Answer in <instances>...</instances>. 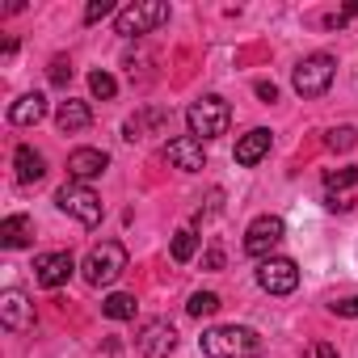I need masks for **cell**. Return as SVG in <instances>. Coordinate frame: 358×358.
I'll use <instances>...</instances> for the list:
<instances>
[{
    "mask_svg": "<svg viewBox=\"0 0 358 358\" xmlns=\"http://www.w3.org/2000/svg\"><path fill=\"white\" fill-rule=\"evenodd\" d=\"M110 169V156L101 152V148H76L72 156H68V177L72 182H93V177H101Z\"/></svg>",
    "mask_w": 358,
    "mask_h": 358,
    "instance_id": "obj_13",
    "label": "cell"
},
{
    "mask_svg": "<svg viewBox=\"0 0 358 358\" xmlns=\"http://www.w3.org/2000/svg\"><path fill=\"white\" fill-rule=\"evenodd\" d=\"M122 270H127V249L118 241H101L85 257V282H93V287H110Z\"/></svg>",
    "mask_w": 358,
    "mask_h": 358,
    "instance_id": "obj_5",
    "label": "cell"
},
{
    "mask_svg": "<svg viewBox=\"0 0 358 358\" xmlns=\"http://www.w3.org/2000/svg\"><path fill=\"white\" fill-rule=\"evenodd\" d=\"M89 89H93V97H101V101H110L114 93H118V80L106 72V68H97L93 76H89Z\"/></svg>",
    "mask_w": 358,
    "mask_h": 358,
    "instance_id": "obj_24",
    "label": "cell"
},
{
    "mask_svg": "<svg viewBox=\"0 0 358 358\" xmlns=\"http://www.w3.org/2000/svg\"><path fill=\"white\" fill-rule=\"evenodd\" d=\"M47 118V97L43 93H26V97H17L13 106H9V122L13 127H34V122H43Z\"/></svg>",
    "mask_w": 358,
    "mask_h": 358,
    "instance_id": "obj_16",
    "label": "cell"
},
{
    "mask_svg": "<svg viewBox=\"0 0 358 358\" xmlns=\"http://www.w3.org/2000/svg\"><path fill=\"white\" fill-rule=\"evenodd\" d=\"M110 13H114V5H110V0H93V5L85 9V22L93 26V22H101V17H110ZM114 17H118V13H114Z\"/></svg>",
    "mask_w": 358,
    "mask_h": 358,
    "instance_id": "obj_27",
    "label": "cell"
},
{
    "mask_svg": "<svg viewBox=\"0 0 358 358\" xmlns=\"http://www.w3.org/2000/svg\"><path fill=\"white\" fill-rule=\"evenodd\" d=\"M30 241H34V220L30 215H9L0 224V245L5 249H26Z\"/></svg>",
    "mask_w": 358,
    "mask_h": 358,
    "instance_id": "obj_18",
    "label": "cell"
},
{
    "mask_svg": "<svg viewBox=\"0 0 358 358\" xmlns=\"http://www.w3.org/2000/svg\"><path fill=\"white\" fill-rule=\"evenodd\" d=\"M324 207H329V211H350V207H354V199H350V194H329V199H324Z\"/></svg>",
    "mask_w": 358,
    "mask_h": 358,
    "instance_id": "obj_29",
    "label": "cell"
},
{
    "mask_svg": "<svg viewBox=\"0 0 358 358\" xmlns=\"http://www.w3.org/2000/svg\"><path fill=\"white\" fill-rule=\"evenodd\" d=\"M55 122H59V131L64 135H76V131H85L89 122H93V110H89V101H59V110H55Z\"/></svg>",
    "mask_w": 358,
    "mask_h": 358,
    "instance_id": "obj_17",
    "label": "cell"
},
{
    "mask_svg": "<svg viewBox=\"0 0 358 358\" xmlns=\"http://www.w3.org/2000/svg\"><path fill=\"white\" fill-rule=\"evenodd\" d=\"M341 17H345V22H350V17H358V0H354V5H345V9H341Z\"/></svg>",
    "mask_w": 358,
    "mask_h": 358,
    "instance_id": "obj_33",
    "label": "cell"
},
{
    "mask_svg": "<svg viewBox=\"0 0 358 358\" xmlns=\"http://www.w3.org/2000/svg\"><path fill=\"white\" fill-rule=\"evenodd\" d=\"M101 312H106L110 320H131V316H135V295H122V291H114V295L101 303Z\"/></svg>",
    "mask_w": 358,
    "mask_h": 358,
    "instance_id": "obj_20",
    "label": "cell"
},
{
    "mask_svg": "<svg viewBox=\"0 0 358 358\" xmlns=\"http://www.w3.org/2000/svg\"><path fill=\"white\" fill-rule=\"evenodd\" d=\"M72 270H76V262H72L68 249H64V253H43V257L34 262V278H38V287H47V291L64 287V282L72 278Z\"/></svg>",
    "mask_w": 358,
    "mask_h": 358,
    "instance_id": "obj_12",
    "label": "cell"
},
{
    "mask_svg": "<svg viewBox=\"0 0 358 358\" xmlns=\"http://www.w3.org/2000/svg\"><path fill=\"white\" fill-rule=\"evenodd\" d=\"M333 72H337V59L320 51V55H308V59H299V64H295L291 85H295V93H299V97H320V93L333 85Z\"/></svg>",
    "mask_w": 358,
    "mask_h": 358,
    "instance_id": "obj_4",
    "label": "cell"
},
{
    "mask_svg": "<svg viewBox=\"0 0 358 358\" xmlns=\"http://www.w3.org/2000/svg\"><path fill=\"white\" fill-rule=\"evenodd\" d=\"M13 164H17V182H22V186H34V182H43V177H47V160H43V152H34L30 143H22V148L13 152Z\"/></svg>",
    "mask_w": 358,
    "mask_h": 358,
    "instance_id": "obj_15",
    "label": "cell"
},
{
    "mask_svg": "<svg viewBox=\"0 0 358 358\" xmlns=\"http://www.w3.org/2000/svg\"><path fill=\"white\" fill-rule=\"evenodd\" d=\"M228 122H232V110H228L224 97H199L186 110V127H190L194 139H215V135L228 131Z\"/></svg>",
    "mask_w": 358,
    "mask_h": 358,
    "instance_id": "obj_3",
    "label": "cell"
},
{
    "mask_svg": "<svg viewBox=\"0 0 358 358\" xmlns=\"http://www.w3.org/2000/svg\"><path fill=\"white\" fill-rule=\"evenodd\" d=\"M329 312H333V316H350V320H358V295H354V299H337V303H329Z\"/></svg>",
    "mask_w": 358,
    "mask_h": 358,
    "instance_id": "obj_28",
    "label": "cell"
},
{
    "mask_svg": "<svg viewBox=\"0 0 358 358\" xmlns=\"http://www.w3.org/2000/svg\"><path fill=\"white\" fill-rule=\"evenodd\" d=\"M135 345H139L143 358H169V354L177 350V329H173L169 320H148V324L139 329Z\"/></svg>",
    "mask_w": 358,
    "mask_h": 358,
    "instance_id": "obj_9",
    "label": "cell"
},
{
    "mask_svg": "<svg viewBox=\"0 0 358 358\" xmlns=\"http://www.w3.org/2000/svg\"><path fill=\"white\" fill-rule=\"evenodd\" d=\"M164 22H169V5H164V0H135V5L118 9L114 30H118L122 38H139V34L160 30Z\"/></svg>",
    "mask_w": 358,
    "mask_h": 358,
    "instance_id": "obj_2",
    "label": "cell"
},
{
    "mask_svg": "<svg viewBox=\"0 0 358 358\" xmlns=\"http://www.w3.org/2000/svg\"><path fill=\"white\" fill-rule=\"evenodd\" d=\"M316 358H337V350H333L329 341H320V345H316Z\"/></svg>",
    "mask_w": 358,
    "mask_h": 358,
    "instance_id": "obj_32",
    "label": "cell"
},
{
    "mask_svg": "<svg viewBox=\"0 0 358 358\" xmlns=\"http://www.w3.org/2000/svg\"><path fill=\"white\" fill-rule=\"evenodd\" d=\"M0 324H5L9 333L34 329V303L22 291H5V295H0Z\"/></svg>",
    "mask_w": 358,
    "mask_h": 358,
    "instance_id": "obj_11",
    "label": "cell"
},
{
    "mask_svg": "<svg viewBox=\"0 0 358 358\" xmlns=\"http://www.w3.org/2000/svg\"><path fill=\"white\" fill-rule=\"evenodd\" d=\"M55 203H59V211L76 215L85 228H97V224H101V199H97L89 186H80V182H64V186L55 190Z\"/></svg>",
    "mask_w": 358,
    "mask_h": 358,
    "instance_id": "obj_6",
    "label": "cell"
},
{
    "mask_svg": "<svg viewBox=\"0 0 358 358\" xmlns=\"http://www.w3.org/2000/svg\"><path fill=\"white\" fill-rule=\"evenodd\" d=\"M270 143H274V135H270L266 127H253L249 135H241V139H236V164L253 169V164L270 152Z\"/></svg>",
    "mask_w": 358,
    "mask_h": 358,
    "instance_id": "obj_14",
    "label": "cell"
},
{
    "mask_svg": "<svg viewBox=\"0 0 358 358\" xmlns=\"http://www.w3.org/2000/svg\"><path fill=\"white\" fill-rule=\"evenodd\" d=\"M358 143V131L354 127H333L329 135H324V148H333V152H350Z\"/></svg>",
    "mask_w": 358,
    "mask_h": 358,
    "instance_id": "obj_25",
    "label": "cell"
},
{
    "mask_svg": "<svg viewBox=\"0 0 358 358\" xmlns=\"http://www.w3.org/2000/svg\"><path fill=\"white\" fill-rule=\"evenodd\" d=\"M186 312H190V316H215V312H220V295H215V291H194L190 303H186Z\"/></svg>",
    "mask_w": 358,
    "mask_h": 358,
    "instance_id": "obj_22",
    "label": "cell"
},
{
    "mask_svg": "<svg viewBox=\"0 0 358 358\" xmlns=\"http://www.w3.org/2000/svg\"><path fill=\"white\" fill-rule=\"evenodd\" d=\"M164 156H169L173 169H182V173H199V169L207 164L203 139H194V135H177V139H169V143H164Z\"/></svg>",
    "mask_w": 358,
    "mask_h": 358,
    "instance_id": "obj_10",
    "label": "cell"
},
{
    "mask_svg": "<svg viewBox=\"0 0 358 358\" xmlns=\"http://www.w3.org/2000/svg\"><path fill=\"white\" fill-rule=\"evenodd\" d=\"M257 282H262V291H270V295H291V291L299 287V266H295L291 257H266L262 270H257Z\"/></svg>",
    "mask_w": 358,
    "mask_h": 358,
    "instance_id": "obj_8",
    "label": "cell"
},
{
    "mask_svg": "<svg viewBox=\"0 0 358 358\" xmlns=\"http://www.w3.org/2000/svg\"><path fill=\"white\" fill-rule=\"evenodd\" d=\"M287 236V224L278 215H257L245 232V253L249 257H270V249H278Z\"/></svg>",
    "mask_w": 358,
    "mask_h": 358,
    "instance_id": "obj_7",
    "label": "cell"
},
{
    "mask_svg": "<svg viewBox=\"0 0 358 358\" xmlns=\"http://www.w3.org/2000/svg\"><path fill=\"white\" fill-rule=\"evenodd\" d=\"M257 97L262 101H278V85L274 80H257Z\"/></svg>",
    "mask_w": 358,
    "mask_h": 358,
    "instance_id": "obj_31",
    "label": "cell"
},
{
    "mask_svg": "<svg viewBox=\"0 0 358 358\" xmlns=\"http://www.w3.org/2000/svg\"><path fill=\"white\" fill-rule=\"evenodd\" d=\"M207 358H262V337L249 324H220L199 337Z\"/></svg>",
    "mask_w": 358,
    "mask_h": 358,
    "instance_id": "obj_1",
    "label": "cell"
},
{
    "mask_svg": "<svg viewBox=\"0 0 358 358\" xmlns=\"http://www.w3.org/2000/svg\"><path fill=\"white\" fill-rule=\"evenodd\" d=\"M203 266H207V270H224V249H220V245H211V249H207V257H203Z\"/></svg>",
    "mask_w": 358,
    "mask_h": 358,
    "instance_id": "obj_30",
    "label": "cell"
},
{
    "mask_svg": "<svg viewBox=\"0 0 358 358\" xmlns=\"http://www.w3.org/2000/svg\"><path fill=\"white\" fill-rule=\"evenodd\" d=\"M68 80H72V64H68L64 55H55V59H51V85H59V89H64Z\"/></svg>",
    "mask_w": 358,
    "mask_h": 358,
    "instance_id": "obj_26",
    "label": "cell"
},
{
    "mask_svg": "<svg viewBox=\"0 0 358 358\" xmlns=\"http://www.w3.org/2000/svg\"><path fill=\"white\" fill-rule=\"evenodd\" d=\"M160 122H169V114H164V110H143L139 118H131V122L122 127V135L135 143V139H143V131H148V127H160Z\"/></svg>",
    "mask_w": 358,
    "mask_h": 358,
    "instance_id": "obj_19",
    "label": "cell"
},
{
    "mask_svg": "<svg viewBox=\"0 0 358 358\" xmlns=\"http://www.w3.org/2000/svg\"><path fill=\"white\" fill-rule=\"evenodd\" d=\"M194 253H199V232L194 228H182V232L173 236V262H190Z\"/></svg>",
    "mask_w": 358,
    "mask_h": 358,
    "instance_id": "obj_21",
    "label": "cell"
},
{
    "mask_svg": "<svg viewBox=\"0 0 358 358\" xmlns=\"http://www.w3.org/2000/svg\"><path fill=\"white\" fill-rule=\"evenodd\" d=\"M354 182H358V169H354V164H345V169H329V173H324L329 194H337V190H345V186H354Z\"/></svg>",
    "mask_w": 358,
    "mask_h": 358,
    "instance_id": "obj_23",
    "label": "cell"
}]
</instances>
